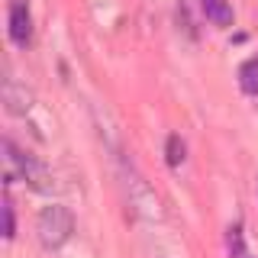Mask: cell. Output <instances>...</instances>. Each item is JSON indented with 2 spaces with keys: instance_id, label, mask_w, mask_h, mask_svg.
Segmentation results:
<instances>
[{
  "instance_id": "cell-7",
  "label": "cell",
  "mask_w": 258,
  "mask_h": 258,
  "mask_svg": "<svg viewBox=\"0 0 258 258\" xmlns=\"http://www.w3.org/2000/svg\"><path fill=\"white\" fill-rule=\"evenodd\" d=\"M184 161V142H181V136H168V165L177 168Z\"/></svg>"
},
{
  "instance_id": "cell-3",
  "label": "cell",
  "mask_w": 258,
  "mask_h": 258,
  "mask_svg": "<svg viewBox=\"0 0 258 258\" xmlns=\"http://www.w3.org/2000/svg\"><path fill=\"white\" fill-rule=\"evenodd\" d=\"M7 32L16 48H26L32 42V16H29V0H10L7 10Z\"/></svg>"
},
{
  "instance_id": "cell-9",
  "label": "cell",
  "mask_w": 258,
  "mask_h": 258,
  "mask_svg": "<svg viewBox=\"0 0 258 258\" xmlns=\"http://www.w3.org/2000/svg\"><path fill=\"white\" fill-rule=\"evenodd\" d=\"M13 232H16V223H13V204H10V200H4V236H7V239H13Z\"/></svg>"
},
{
  "instance_id": "cell-4",
  "label": "cell",
  "mask_w": 258,
  "mask_h": 258,
  "mask_svg": "<svg viewBox=\"0 0 258 258\" xmlns=\"http://www.w3.org/2000/svg\"><path fill=\"white\" fill-rule=\"evenodd\" d=\"M200 7H204L207 20L213 26H229L232 23V4L229 0H200Z\"/></svg>"
},
{
  "instance_id": "cell-2",
  "label": "cell",
  "mask_w": 258,
  "mask_h": 258,
  "mask_svg": "<svg viewBox=\"0 0 258 258\" xmlns=\"http://www.w3.org/2000/svg\"><path fill=\"white\" fill-rule=\"evenodd\" d=\"M36 232H39V239H42L45 248H58V245H64V242L71 239V232H75V216H71L68 207L52 204V207H45L42 213H39Z\"/></svg>"
},
{
  "instance_id": "cell-6",
  "label": "cell",
  "mask_w": 258,
  "mask_h": 258,
  "mask_svg": "<svg viewBox=\"0 0 258 258\" xmlns=\"http://www.w3.org/2000/svg\"><path fill=\"white\" fill-rule=\"evenodd\" d=\"M239 84H242V91H245V94L258 97V58H248L239 68Z\"/></svg>"
},
{
  "instance_id": "cell-8",
  "label": "cell",
  "mask_w": 258,
  "mask_h": 258,
  "mask_svg": "<svg viewBox=\"0 0 258 258\" xmlns=\"http://www.w3.org/2000/svg\"><path fill=\"white\" fill-rule=\"evenodd\" d=\"M229 255L232 258H242V252H245V248H242V226L236 223V226H229Z\"/></svg>"
},
{
  "instance_id": "cell-1",
  "label": "cell",
  "mask_w": 258,
  "mask_h": 258,
  "mask_svg": "<svg viewBox=\"0 0 258 258\" xmlns=\"http://www.w3.org/2000/svg\"><path fill=\"white\" fill-rule=\"evenodd\" d=\"M4 158H7V181L20 177V181H26L29 187L39 190V194L55 190V181H52V174H48V168L36 155L23 152L13 139H4Z\"/></svg>"
},
{
  "instance_id": "cell-5",
  "label": "cell",
  "mask_w": 258,
  "mask_h": 258,
  "mask_svg": "<svg viewBox=\"0 0 258 258\" xmlns=\"http://www.w3.org/2000/svg\"><path fill=\"white\" fill-rule=\"evenodd\" d=\"M4 100H7V110L20 116V113H26V110H29V100H32V97H29L26 87H16L13 81H7V87H4Z\"/></svg>"
}]
</instances>
